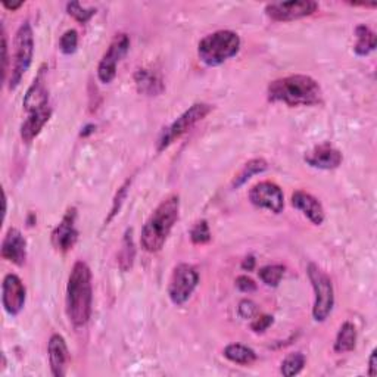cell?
Listing matches in <instances>:
<instances>
[{
	"label": "cell",
	"mask_w": 377,
	"mask_h": 377,
	"mask_svg": "<svg viewBox=\"0 0 377 377\" xmlns=\"http://www.w3.org/2000/svg\"><path fill=\"white\" fill-rule=\"evenodd\" d=\"M267 97L270 102H280L288 106H312L323 102V90L312 77L295 74L271 82Z\"/></svg>",
	"instance_id": "obj_1"
},
{
	"label": "cell",
	"mask_w": 377,
	"mask_h": 377,
	"mask_svg": "<svg viewBox=\"0 0 377 377\" xmlns=\"http://www.w3.org/2000/svg\"><path fill=\"white\" fill-rule=\"evenodd\" d=\"M67 314L75 327L89 323L93 307L92 271L84 261H77L68 277L67 285Z\"/></svg>",
	"instance_id": "obj_2"
},
{
	"label": "cell",
	"mask_w": 377,
	"mask_h": 377,
	"mask_svg": "<svg viewBox=\"0 0 377 377\" xmlns=\"http://www.w3.org/2000/svg\"><path fill=\"white\" fill-rule=\"evenodd\" d=\"M178 212H180V197L177 195H170L156 207L141 233V244L146 252L155 253L163 249L178 220Z\"/></svg>",
	"instance_id": "obj_3"
},
{
	"label": "cell",
	"mask_w": 377,
	"mask_h": 377,
	"mask_svg": "<svg viewBox=\"0 0 377 377\" xmlns=\"http://www.w3.org/2000/svg\"><path fill=\"white\" fill-rule=\"evenodd\" d=\"M241 50V37L230 30L208 34L197 46V56L208 67H218L234 58Z\"/></svg>",
	"instance_id": "obj_4"
},
{
	"label": "cell",
	"mask_w": 377,
	"mask_h": 377,
	"mask_svg": "<svg viewBox=\"0 0 377 377\" xmlns=\"http://www.w3.org/2000/svg\"><path fill=\"white\" fill-rule=\"evenodd\" d=\"M34 56V34L28 21L19 26L15 42H13V55L12 65L9 71V89L15 90L23 82V77L30 70Z\"/></svg>",
	"instance_id": "obj_5"
},
{
	"label": "cell",
	"mask_w": 377,
	"mask_h": 377,
	"mask_svg": "<svg viewBox=\"0 0 377 377\" xmlns=\"http://www.w3.org/2000/svg\"><path fill=\"white\" fill-rule=\"evenodd\" d=\"M308 279L314 289V307L312 319L323 323L329 319V315L334 307V290L330 277L315 264H310L307 268Z\"/></svg>",
	"instance_id": "obj_6"
},
{
	"label": "cell",
	"mask_w": 377,
	"mask_h": 377,
	"mask_svg": "<svg viewBox=\"0 0 377 377\" xmlns=\"http://www.w3.org/2000/svg\"><path fill=\"white\" fill-rule=\"evenodd\" d=\"M212 111V106L208 104H195L189 109H186L177 120L167 127L160 141H158V152H163L168 146H171L175 141H178L182 136H185L190 129H193L197 123L202 121L204 118Z\"/></svg>",
	"instance_id": "obj_7"
},
{
	"label": "cell",
	"mask_w": 377,
	"mask_h": 377,
	"mask_svg": "<svg viewBox=\"0 0 377 377\" xmlns=\"http://www.w3.org/2000/svg\"><path fill=\"white\" fill-rule=\"evenodd\" d=\"M200 285V273L190 264H178L168 283V296L174 305H185Z\"/></svg>",
	"instance_id": "obj_8"
},
{
	"label": "cell",
	"mask_w": 377,
	"mask_h": 377,
	"mask_svg": "<svg viewBox=\"0 0 377 377\" xmlns=\"http://www.w3.org/2000/svg\"><path fill=\"white\" fill-rule=\"evenodd\" d=\"M130 49V37L126 33H120L114 37L108 50L102 56L101 62L97 65V78L104 84H109L115 75L116 67L120 64L121 59L127 55Z\"/></svg>",
	"instance_id": "obj_9"
},
{
	"label": "cell",
	"mask_w": 377,
	"mask_h": 377,
	"mask_svg": "<svg viewBox=\"0 0 377 377\" xmlns=\"http://www.w3.org/2000/svg\"><path fill=\"white\" fill-rule=\"evenodd\" d=\"M319 9V4L312 0H290V2H274L266 5V15L277 23H288L312 15Z\"/></svg>",
	"instance_id": "obj_10"
},
{
	"label": "cell",
	"mask_w": 377,
	"mask_h": 377,
	"mask_svg": "<svg viewBox=\"0 0 377 377\" xmlns=\"http://www.w3.org/2000/svg\"><path fill=\"white\" fill-rule=\"evenodd\" d=\"M249 201L253 207L280 214L285 208L282 189L273 182H260L249 190Z\"/></svg>",
	"instance_id": "obj_11"
},
{
	"label": "cell",
	"mask_w": 377,
	"mask_h": 377,
	"mask_svg": "<svg viewBox=\"0 0 377 377\" xmlns=\"http://www.w3.org/2000/svg\"><path fill=\"white\" fill-rule=\"evenodd\" d=\"M27 300V290L23 280L13 273L5 275L2 283V305L5 311L15 317L24 310Z\"/></svg>",
	"instance_id": "obj_12"
},
{
	"label": "cell",
	"mask_w": 377,
	"mask_h": 377,
	"mask_svg": "<svg viewBox=\"0 0 377 377\" xmlns=\"http://www.w3.org/2000/svg\"><path fill=\"white\" fill-rule=\"evenodd\" d=\"M77 209L72 207L67 211L55 230L52 231V245L59 252H68L78 241V230L75 227Z\"/></svg>",
	"instance_id": "obj_13"
},
{
	"label": "cell",
	"mask_w": 377,
	"mask_h": 377,
	"mask_svg": "<svg viewBox=\"0 0 377 377\" xmlns=\"http://www.w3.org/2000/svg\"><path fill=\"white\" fill-rule=\"evenodd\" d=\"M305 163L317 170H336L344 161L342 152L330 143H322L315 146L305 155Z\"/></svg>",
	"instance_id": "obj_14"
},
{
	"label": "cell",
	"mask_w": 377,
	"mask_h": 377,
	"mask_svg": "<svg viewBox=\"0 0 377 377\" xmlns=\"http://www.w3.org/2000/svg\"><path fill=\"white\" fill-rule=\"evenodd\" d=\"M2 258L15 266H24L27 260V241L23 233L11 227L2 242Z\"/></svg>",
	"instance_id": "obj_15"
},
{
	"label": "cell",
	"mask_w": 377,
	"mask_h": 377,
	"mask_svg": "<svg viewBox=\"0 0 377 377\" xmlns=\"http://www.w3.org/2000/svg\"><path fill=\"white\" fill-rule=\"evenodd\" d=\"M49 354V366L55 377H64L67 374L70 363V351L62 334L53 333L48 344Z\"/></svg>",
	"instance_id": "obj_16"
},
{
	"label": "cell",
	"mask_w": 377,
	"mask_h": 377,
	"mask_svg": "<svg viewBox=\"0 0 377 377\" xmlns=\"http://www.w3.org/2000/svg\"><path fill=\"white\" fill-rule=\"evenodd\" d=\"M292 205L293 208L300 209L315 226H322L326 220V214H324V208L322 202L308 192H304V190L293 192Z\"/></svg>",
	"instance_id": "obj_17"
},
{
	"label": "cell",
	"mask_w": 377,
	"mask_h": 377,
	"mask_svg": "<svg viewBox=\"0 0 377 377\" xmlns=\"http://www.w3.org/2000/svg\"><path fill=\"white\" fill-rule=\"evenodd\" d=\"M46 70L45 67L40 68L37 77L34 78L33 84L28 87L26 96H24V109L27 112H33L40 108H45L49 105V92L46 86Z\"/></svg>",
	"instance_id": "obj_18"
},
{
	"label": "cell",
	"mask_w": 377,
	"mask_h": 377,
	"mask_svg": "<svg viewBox=\"0 0 377 377\" xmlns=\"http://www.w3.org/2000/svg\"><path fill=\"white\" fill-rule=\"evenodd\" d=\"M52 116V108L48 105L37 111L28 112L26 121L21 124V138L26 143H31L40 134L43 127L49 123Z\"/></svg>",
	"instance_id": "obj_19"
},
{
	"label": "cell",
	"mask_w": 377,
	"mask_h": 377,
	"mask_svg": "<svg viewBox=\"0 0 377 377\" xmlns=\"http://www.w3.org/2000/svg\"><path fill=\"white\" fill-rule=\"evenodd\" d=\"M134 82L138 93L146 96H158L164 92V82L160 74L152 70H138L134 74Z\"/></svg>",
	"instance_id": "obj_20"
},
{
	"label": "cell",
	"mask_w": 377,
	"mask_h": 377,
	"mask_svg": "<svg viewBox=\"0 0 377 377\" xmlns=\"http://www.w3.org/2000/svg\"><path fill=\"white\" fill-rule=\"evenodd\" d=\"M355 345H356V327L351 322H345L336 334L333 349L337 354H345L354 351Z\"/></svg>",
	"instance_id": "obj_21"
},
{
	"label": "cell",
	"mask_w": 377,
	"mask_h": 377,
	"mask_svg": "<svg viewBox=\"0 0 377 377\" xmlns=\"http://www.w3.org/2000/svg\"><path fill=\"white\" fill-rule=\"evenodd\" d=\"M355 37H356V43L354 46V52L359 56H367L376 49V45H377L376 34L370 27L364 24L356 27Z\"/></svg>",
	"instance_id": "obj_22"
},
{
	"label": "cell",
	"mask_w": 377,
	"mask_h": 377,
	"mask_svg": "<svg viewBox=\"0 0 377 377\" xmlns=\"http://www.w3.org/2000/svg\"><path fill=\"white\" fill-rule=\"evenodd\" d=\"M223 354H224V356L229 361H231L234 364L249 366L253 361H256L255 351L251 349L246 345H242V344H230V345H227L224 348Z\"/></svg>",
	"instance_id": "obj_23"
},
{
	"label": "cell",
	"mask_w": 377,
	"mask_h": 377,
	"mask_svg": "<svg viewBox=\"0 0 377 377\" xmlns=\"http://www.w3.org/2000/svg\"><path fill=\"white\" fill-rule=\"evenodd\" d=\"M268 168V164L263 160V158H255V160H251L249 163H246L244 165V168L239 171V174H237L234 177L233 180V187L237 189L244 186L248 180H251V178L256 174H263L266 170Z\"/></svg>",
	"instance_id": "obj_24"
},
{
	"label": "cell",
	"mask_w": 377,
	"mask_h": 377,
	"mask_svg": "<svg viewBox=\"0 0 377 377\" xmlns=\"http://www.w3.org/2000/svg\"><path fill=\"white\" fill-rule=\"evenodd\" d=\"M134 245H133V237H131V230H127V233L124 234V241H123V246L118 252V266L123 271H129L133 267V261H134Z\"/></svg>",
	"instance_id": "obj_25"
},
{
	"label": "cell",
	"mask_w": 377,
	"mask_h": 377,
	"mask_svg": "<svg viewBox=\"0 0 377 377\" xmlns=\"http://www.w3.org/2000/svg\"><path fill=\"white\" fill-rule=\"evenodd\" d=\"M305 356L301 352H292L289 354L286 359L282 361L280 366V373L285 377H293L296 374H300L304 367H305Z\"/></svg>",
	"instance_id": "obj_26"
},
{
	"label": "cell",
	"mask_w": 377,
	"mask_h": 377,
	"mask_svg": "<svg viewBox=\"0 0 377 377\" xmlns=\"http://www.w3.org/2000/svg\"><path fill=\"white\" fill-rule=\"evenodd\" d=\"M258 275L263 280L264 285L270 288H277L280 285L283 275H285V267L280 264H273V266H266L260 271H258Z\"/></svg>",
	"instance_id": "obj_27"
},
{
	"label": "cell",
	"mask_w": 377,
	"mask_h": 377,
	"mask_svg": "<svg viewBox=\"0 0 377 377\" xmlns=\"http://www.w3.org/2000/svg\"><path fill=\"white\" fill-rule=\"evenodd\" d=\"M67 11L75 19V21H78L80 24L89 23L90 19H92V16L96 13V9L84 8L82 4H78V2L68 4L67 5Z\"/></svg>",
	"instance_id": "obj_28"
},
{
	"label": "cell",
	"mask_w": 377,
	"mask_h": 377,
	"mask_svg": "<svg viewBox=\"0 0 377 377\" xmlns=\"http://www.w3.org/2000/svg\"><path fill=\"white\" fill-rule=\"evenodd\" d=\"M190 239L195 245H204V244H208L211 241V230H209V226L205 220H201L197 222L192 231H190Z\"/></svg>",
	"instance_id": "obj_29"
},
{
	"label": "cell",
	"mask_w": 377,
	"mask_h": 377,
	"mask_svg": "<svg viewBox=\"0 0 377 377\" xmlns=\"http://www.w3.org/2000/svg\"><path fill=\"white\" fill-rule=\"evenodd\" d=\"M78 46V33L75 30H67L59 40V49L64 55H72Z\"/></svg>",
	"instance_id": "obj_30"
},
{
	"label": "cell",
	"mask_w": 377,
	"mask_h": 377,
	"mask_svg": "<svg viewBox=\"0 0 377 377\" xmlns=\"http://www.w3.org/2000/svg\"><path fill=\"white\" fill-rule=\"evenodd\" d=\"M274 323L273 315L268 314H263V315H256L255 319L251 323V329L255 333H264L266 330H268V327Z\"/></svg>",
	"instance_id": "obj_31"
},
{
	"label": "cell",
	"mask_w": 377,
	"mask_h": 377,
	"mask_svg": "<svg viewBox=\"0 0 377 377\" xmlns=\"http://www.w3.org/2000/svg\"><path fill=\"white\" fill-rule=\"evenodd\" d=\"M237 312L242 317V319L248 320V319H253L258 314V307L253 301L251 300H244L239 302V307H237Z\"/></svg>",
	"instance_id": "obj_32"
},
{
	"label": "cell",
	"mask_w": 377,
	"mask_h": 377,
	"mask_svg": "<svg viewBox=\"0 0 377 377\" xmlns=\"http://www.w3.org/2000/svg\"><path fill=\"white\" fill-rule=\"evenodd\" d=\"M129 185H130V180L126 182L120 189H118L116 197L114 200V207H112V209H111V214H109V217H108L106 223H109V222L112 220V218L115 217V214H116L118 211H120V207H121V204H123V200H124L126 195H127V187H129Z\"/></svg>",
	"instance_id": "obj_33"
},
{
	"label": "cell",
	"mask_w": 377,
	"mask_h": 377,
	"mask_svg": "<svg viewBox=\"0 0 377 377\" xmlns=\"http://www.w3.org/2000/svg\"><path fill=\"white\" fill-rule=\"evenodd\" d=\"M236 286H237V289H239L244 293H252V292H255L258 289L256 283L248 275H239V277H237Z\"/></svg>",
	"instance_id": "obj_34"
},
{
	"label": "cell",
	"mask_w": 377,
	"mask_h": 377,
	"mask_svg": "<svg viewBox=\"0 0 377 377\" xmlns=\"http://www.w3.org/2000/svg\"><path fill=\"white\" fill-rule=\"evenodd\" d=\"M2 46H4V80H6L8 77V71H9V55H8V37H6V31L4 28L2 33Z\"/></svg>",
	"instance_id": "obj_35"
},
{
	"label": "cell",
	"mask_w": 377,
	"mask_h": 377,
	"mask_svg": "<svg viewBox=\"0 0 377 377\" xmlns=\"http://www.w3.org/2000/svg\"><path fill=\"white\" fill-rule=\"evenodd\" d=\"M377 374V364H376V349L371 351L370 360H368V376L374 377Z\"/></svg>",
	"instance_id": "obj_36"
},
{
	"label": "cell",
	"mask_w": 377,
	"mask_h": 377,
	"mask_svg": "<svg viewBox=\"0 0 377 377\" xmlns=\"http://www.w3.org/2000/svg\"><path fill=\"white\" fill-rule=\"evenodd\" d=\"M255 264H256V260H255V258H253L252 255H249V256H246L245 260H244V263H242V268H244L245 271H252V270L255 268Z\"/></svg>",
	"instance_id": "obj_37"
},
{
	"label": "cell",
	"mask_w": 377,
	"mask_h": 377,
	"mask_svg": "<svg viewBox=\"0 0 377 377\" xmlns=\"http://www.w3.org/2000/svg\"><path fill=\"white\" fill-rule=\"evenodd\" d=\"M24 4L23 2H18V4H8V2H4V6L6 8V9H9V11H16V9H19V8H21Z\"/></svg>",
	"instance_id": "obj_38"
},
{
	"label": "cell",
	"mask_w": 377,
	"mask_h": 377,
	"mask_svg": "<svg viewBox=\"0 0 377 377\" xmlns=\"http://www.w3.org/2000/svg\"><path fill=\"white\" fill-rule=\"evenodd\" d=\"M84 130H86V131H82V136H87L89 133H92V131L94 130V126H86Z\"/></svg>",
	"instance_id": "obj_39"
}]
</instances>
